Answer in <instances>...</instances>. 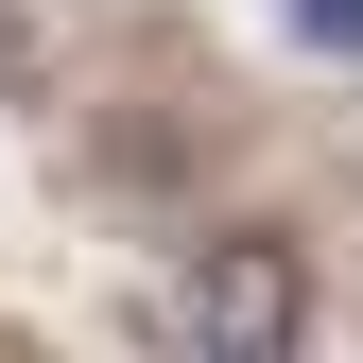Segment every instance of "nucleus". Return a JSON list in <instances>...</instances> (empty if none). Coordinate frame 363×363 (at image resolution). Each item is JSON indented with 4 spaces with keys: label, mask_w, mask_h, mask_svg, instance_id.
I'll list each match as a JSON object with an SVG mask.
<instances>
[{
    "label": "nucleus",
    "mask_w": 363,
    "mask_h": 363,
    "mask_svg": "<svg viewBox=\"0 0 363 363\" xmlns=\"http://www.w3.org/2000/svg\"><path fill=\"white\" fill-rule=\"evenodd\" d=\"M294 329H311V277L277 225H208L173 277H139V346L173 363H294Z\"/></svg>",
    "instance_id": "nucleus-1"
},
{
    "label": "nucleus",
    "mask_w": 363,
    "mask_h": 363,
    "mask_svg": "<svg viewBox=\"0 0 363 363\" xmlns=\"http://www.w3.org/2000/svg\"><path fill=\"white\" fill-rule=\"evenodd\" d=\"M277 18L311 35V52H363V0H277Z\"/></svg>",
    "instance_id": "nucleus-2"
}]
</instances>
